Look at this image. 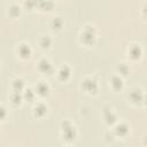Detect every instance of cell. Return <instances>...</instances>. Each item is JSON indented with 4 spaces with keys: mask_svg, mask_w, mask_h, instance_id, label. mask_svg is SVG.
<instances>
[{
    "mask_svg": "<svg viewBox=\"0 0 147 147\" xmlns=\"http://www.w3.org/2000/svg\"><path fill=\"white\" fill-rule=\"evenodd\" d=\"M62 130H63V137L67 140H74L76 137V130L71 125L69 121H64L62 123Z\"/></svg>",
    "mask_w": 147,
    "mask_h": 147,
    "instance_id": "obj_1",
    "label": "cell"
},
{
    "mask_svg": "<svg viewBox=\"0 0 147 147\" xmlns=\"http://www.w3.org/2000/svg\"><path fill=\"white\" fill-rule=\"evenodd\" d=\"M95 38V32L94 30L91 28V26H86V29L82 32V40L85 42V44H91L93 42Z\"/></svg>",
    "mask_w": 147,
    "mask_h": 147,
    "instance_id": "obj_2",
    "label": "cell"
},
{
    "mask_svg": "<svg viewBox=\"0 0 147 147\" xmlns=\"http://www.w3.org/2000/svg\"><path fill=\"white\" fill-rule=\"evenodd\" d=\"M82 86H83V88H84L86 92H88V93H95L96 90H98V84H96V82H95L94 79H92V78H86V79L83 82Z\"/></svg>",
    "mask_w": 147,
    "mask_h": 147,
    "instance_id": "obj_3",
    "label": "cell"
},
{
    "mask_svg": "<svg viewBox=\"0 0 147 147\" xmlns=\"http://www.w3.org/2000/svg\"><path fill=\"white\" fill-rule=\"evenodd\" d=\"M39 70L40 71H42L44 74H49V72H52L53 71V68H52V64H51V62L48 61V60H46V59H42L40 62H39Z\"/></svg>",
    "mask_w": 147,
    "mask_h": 147,
    "instance_id": "obj_4",
    "label": "cell"
},
{
    "mask_svg": "<svg viewBox=\"0 0 147 147\" xmlns=\"http://www.w3.org/2000/svg\"><path fill=\"white\" fill-rule=\"evenodd\" d=\"M17 52H18V54H20L21 57L26 59V57H29L30 54H31V48H30V46L26 45V44H21V45L18 46Z\"/></svg>",
    "mask_w": 147,
    "mask_h": 147,
    "instance_id": "obj_5",
    "label": "cell"
},
{
    "mask_svg": "<svg viewBox=\"0 0 147 147\" xmlns=\"http://www.w3.org/2000/svg\"><path fill=\"white\" fill-rule=\"evenodd\" d=\"M130 98L134 103H139V102H141L144 100V95H142L140 90H133L131 92V94H130Z\"/></svg>",
    "mask_w": 147,
    "mask_h": 147,
    "instance_id": "obj_6",
    "label": "cell"
},
{
    "mask_svg": "<svg viewBox=\"0 0 147 147\" xmlns=\"http://www.w3.org/2000/svg\"><path fill=\"white\" fill-rule=\"evenodd\" d=\"M70 76V69L68 65H62L59 70V77L61 80H67Z\"/></svg>",
    "mask_w": 147,
    "mask_h": 147,
    "instance_id": "obj_7",
    "label": "cell"
},
{
    "mask_svg": "<svg viewBox=\"0 0 147 147\" xmlns=\"http://www.w3.org/2000/svg\"><path fill=\"white\" fill-rule=\"evenodd\" d=\"M129 53H130V56L132 57V59H139L140 57V55H141V48L138 46V45H132L131 47H130V51H129Z\"/></svg>",
    "mask_w": 147,
    "mask_h": 147,
    "instance_id": "obj_8",
    "label": "cell"
},
{
    "mask_svg": "<svg viewBox=\"0 0 147 147\" xmlns=\"http://www.w3.org/2000/svg\"><path fill=\"white\" fill-rule=\"evenodd\" d=\"M129 132V127H127V125L126 124H119V125H117L116 126V129H115V133L117 134V136H119V137H124V136H126V133Z\"/></svg>",
    "mask_w": 147,
    "mask_h": 147,
    "instance_id": "obj_9",
    "label": "cell"
},
{
    "mask_svg": "<svg viewBox=\"0 0 147 147\" xmlns=\"http://www.w3.org/2000/svg\"><path fill=\"white\" fill-rule=\"evenodd\" d=\"M111 86L114 90H121L123 87V80L119 76H114L111 78Z\"/></svg>",
    "mask_w": 147,
    "mask_h": 147,
    "instance_id": "obj_10",
    "label": "cell"
},
{
    "mask_svg": "<svg viewBox=\"0 0 147 147\" xmlns=\"http://www.w3.org/2000/svg\"><path fill=\"white\" fill-rule=\"evenodd\" d=\"M37 92L40 95H47L48 92H49V87L46 83H39L37 85Z\"/></svg>",
    "mask_w": 147,
    "mask_h": 147,
    "instance_id": "obj_11",
    "label": "cell"
},
{
    "mask_svg": "<svg viewBox=\"0 0 147 147\" xmlns=\"http://www.w3.org/2000/svg\"><path fill=\"white\" fill-rule=\"evenodd\" d=\"M37 5L44 10H49L53 7V2L51 0H37Z\"/></svg>",
    "mask_w": 147,
    "mask_h": 147,
    "instance_id": "obj_12",
    "label": "cell"
},
{
    "mask_svg": "<svg viewBox=\"0 0 147 147\" xmlns=\"http://www.w3.org/2000/svg\"><path fill=\"white\" fill-rule=\"evenodd\" d=\"M105 119H106V123L111 125L116 122V115L111 111V110H108V111H105Z\"/></svg>",
    "mask_w": 147,
    "mask_h": 147,
    "instance_id": "obj_13",
    "label": "cell"
},
{
    "mask_svg": "<svg viewBox=\"0 0 147 147\" xmlns=\"http://www.w3.org/2000/svg\"><path fill=\"white\" fill-rule=\"evenodd\" d=\"M46 111H47V108H46V106H44L42 103H39V105L34 108V115H36L37 117L44 116V115L46 114Z\"/></svg>",
    "mask_w": 147,
    "mask_h": 147,
    "instance_id": "obj_14",
    "label": "cell"
},
{
    "mask_svg": "<svg viewBox=\"0 0 147 147\" xmlns=\"http://www.w3.org/2000/svg\"><path fill=\"white\" fill-rule=\"evenodd\" d=\"M23 86H24V83H23V80H22V79H20V78H17V79H15V80L13 82L14 91L21 92V91H22V88H23Z\"/></svg>",
    "mask_w": 147,
    "mask_h": 147,
    "instance_id": "obj_15",
    "label": "cell"
},
{
    "mask_svg": "<svg viewBox=\"0 0 147 147\" xmlns=\"http://www.w3.org/2000/svg\"><path fill=\"white\" fill-rule=\"evenodd\" d=\"M10 100H11L13 103H15V105H20L21 101H22V95L20 94V92L15 91V92L10 95Z\"/></svg>",
    "mask_w": 147,
    "mask_h": 147,
    "instance_id": "obj_16",
    "label": "cell"
},
{
    "mask_svg": "<svg viewBox=\"0 0 147 147\" xmlns=\"http://www.w3.org/2000/svg\"><path fill=\"white\" fill-rule=\"evenodd\" d=\"M40 46L42 47V48H48L49 46H51V44H52V39L48 37V36H46V37H42L41 39H40Z\"/></svg>",
    "mask_w": 147,
    "mask_h": 147,
    "instance_id": "obj_17",
    "label": "cell"
},
{
    "mask_svg": "<svg viewBox=\"0 0 147 147\" xmlns=\"http://www.w3.org/2000/svg\"><path fill=\"white\" fill-rule=\"evenodd\" d=\"M62 24H63V22H62L61 17H55V18L52 21V26H53V29H61Z\"/></svg>",
    "mask_w": 147,
    "mask_h": 147,
    "instance_id": "obj_18",
    "label": "cell"
},
{
    "mask_svg": "<svg viewBox=\"0 0 147 147\" xmlns=\"http://www.w3.org/2000/svg\"><path fill=\"white\" fill-rule=\"evenodd\" d=\"M20 7L18 6H16V5H13L11 7H10V9H9V14L11 15V16H18L20 15Z\"/></svg>",
    "mask_w": 147,
    "mask_h": 147,
    "instance_id": "obj_19",
    "label": "cell"
},
{
    "mask_svg": "<svg viewBox=\"0 0 147 147\" xmlns=\"http://www.w3.org/2000/svg\"><path fill=\"white\" fill-rule=\"evenodd\" d=\"M33 96H34V94H33V92H32L31 90H26V91H25V93H24V98H25L28 101L33 100Z\"/></svg>",
    "mask_w": 147,
    "mask_h": 147,
    "instance_id": "obj_20",
    "label": "cell"
},
{
    "mask_svg": "<svg viewBox=\"0 0 147 147\" xmlns=\"http://www.w3.org/2000/svg\"><path fill=\"white\" fill-rule=\"evenodd\" d=\"M25 6L28 8H32L33 6H37V0H26L25 1Z\"/></svg>",
    "mask_w": 147,
    "mask_h": 147,
    "instance_id": "obj_21",
    "label": "cell"
},
{
    "mask_svg": "<svg viewBox=\"0 0 147 147\" xmlns=\"http://www.w3.org/2000/svg\"><path fill=\"white\" fill-rule=\"evenodd\" d=\"M142 13H144V15H145V16H147V5H145V6H144Z\"/></svg>",
    "mask_w": 147,
    "mask_h": 147,
    "instance_id": "obj_22",
    "label": "cell"
},
{
    "mask_svg": "<svg viewBox=\"0 0 147 147\" xmlns=\"http://www.w3.org/2000/svg\"><path fill=\"white\" fill-rule=\"evenodd\" d=\"M144 100H145V103H146V105H147V95H146V96H145V98H144Z\"/></svg>",
    "mask_w": 147,
    "mask_h": 147,
    "instance_id": "obj_23",
    "label": "cell"
}]
</instances>
